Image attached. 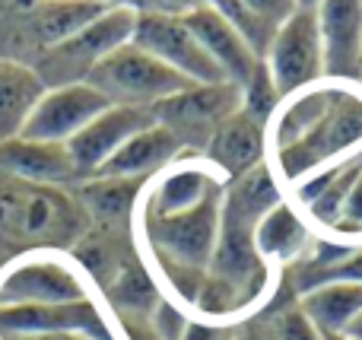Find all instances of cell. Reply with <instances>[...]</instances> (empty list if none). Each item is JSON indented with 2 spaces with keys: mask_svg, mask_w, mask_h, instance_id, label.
Masks as SVG:
<instances>
[{
  "mask_svg": "<svg viewBox=\"0 0 362 340\" xmlns=\"http://www.w3.org/2000/svg\"><path fill=\"white\" fill-rule=\"evenodd\" d=\"M356 146H362V95L350 89H302L276 115V165L289 182H302L331 159L340 163Z\"/></svg>",
  "mask_w": 362,
  "mask_h": 340,
  "instance_id": "cell-1",
  "label": "cell"
},
{
  "mask_svg": "<svg viewBox=\"0 0 362 340\" xmlns=\"http://www.w3.org/2000/svg\"><path fill=\"white\" fill-rule=\"evenodd\" d=\"M83 226V207L51 184L16 182L0 191V239L13 248H70Z\"/></svg>",
  "mask_w": 362,
  "mask_h": 340,
  "instance_id": "cell-2",
  "label": "cell"
},
{
  "mask_svg": "<svg viewBox=\"0 0 362 340\" xmlns=\"http://www.w3.org/2000/svg\"><path fill=\"white\" fill-rule=\"evenodd\" d=\"M89 86H95L112 105H131V108H153L159 102L178 95L181 89L191 86V80H185L172 67H165L159 57L146 54L144 48H137L134 42L121 45L118 51L99 61L86 76Z\"/></svg>",
  "mask_w": 362,
  "mask_h": 340,
  "instance_id": "cell-3",
  "label": "cell"
},
{
  "mask_svg": "<svg viewBox=\"0 0 362 340\" xmlns=\"http://www.w3.org/2000/svg\"><path fill=\"white\" fill-rule=\"evenodd\" d=\"M140 23V10L134 4H112L102 16H95L86 29H80L74 38L48 48L42 67L35 70L38 80L45 83V76L54 74L57 86L67 83H86L89 70L99 61H105L112 51H118L121 45L134 42V32Z\"/></svg>",
  "mask_w": 362,
  "mask_h": 340,
  "instance_id": "cell-4",
  "label": "cell"
},
{
  "mask_svg": "<svg viewBox=\"0 0 362 340\" xmlns=\"http://www.w3.org/2000/svg\"><path fill=\"white\" fill-rule=\"evenodd\" d=\"M219 207L223 194H213L185 213L146 216V239L163 261L165 274H206L219 235Z\"/></svg>",
  "mask_w": 362,
  "mask_h": 340,
  "instance_id": "cell-5",
  "label": "cell"
},
{
  "mask_svg": "<svg viewBox=\"0 0 362 340\" xmlns=\"http://www.w3.org/2000/svg\"><path fill=\"white\" fill-rule=\"evenodd\" d=\"M264 67H267L280 99L302 93V89H312L325 76L315 10H296L286 23L276 25L270 48L264 54Z\"/></svg>",
  "mask_w": 362,
  "mask_h": 340,
  "instance_id": "cell-6",
  "label": "cell"
},
{
  "mask_svg": "<svg viewBox=\"0 0 362 340\" xmlns=\"http://www.w3.org/2000/svg\"><path fill=\"white\" fill-rule=\"evenodd\" d=\"M242 108V89L232 83H213V86H200L191 83L187 89H181L178 95L159 102L153 108L156 124H163L165 131L175 134L181 146L185 143H204L213 137L219 124L229 118L232 112Z\"/></svg>",
  "mask_w": 362,
  "mask_h": 340,
  "instance_id": "cell-7",
  "label": "cell"
},
{
  "mask_svg": "<svg viewBox=\"0 0 362 340\" xmlns=\"http://www.w3.org/2000/svg\"><path fill=\"white\" fill-rule=\"evenodd\" d=\"M134 45L144 48L146 54L159 57L165 67H172L175 74H181L191 83H200V86L226 83L223 70L200 48V42L194 38V32L187 29L181 16H172V13H140Z\"/></svg>",
  "mask_w": 362,
  "mask_h": 340,
  "instance_id": "cell-8",
  "label": "cell"
},
{
  "mask_svg": "<svg viewBox=\"0 0 362 340\" xmlns=\"http://www.w3.org/2000/svg\"><path fill=\"white\" fill-rule=\"evenodd\" d=\"M112 102L89 83H67L51 86L35 102L32 115L23 124V140H42V143H67L80 134L95 115H102Z\"/></svg>",
  "mask_w": 362,
  "mask_h": 340,
  "instance_id": "cell-9",
  "label": "cell"
},
{
  "mask_svg": "<svg viewBox=\"0 0 362 340\" xmlns=\"http://www.w3.org/2000/svg\"><path fill=\"white\" fill-rule=\"evenodd\" d=\"M6 334H64L83 340H115L93 299L61 305H0V337Z\"/></svg>",
  "mask_w": 362,
  "mask_h": 340,
  "instance_id": "cell-10",
  "label": "cell"
},
{
  "mask_svg": "<svg viewBox=\"0 0 362 340\" xmlns=\"http://www.w3.org/2000/svg\"><path fill=\"white\" fill-rule=\"evenodd\" d=\"M156 124L153 112L146 108H131V105H108L102 115H95L80 134L67 140V153L74 159L76 175L93 178L134 134H140L144 127Z\"/></svg>",
  "mask_w": 362,
  "mask_h": 340,
  "instance_id": "cell-11",
  "label": "cell"
},
{
  "mask_svg": "<svg viewBox=\"0 0 362 340\" xmlns=\"http://www.w3.org/2000/svg\"><path fill=\"white\" fill-rule=\"evenodd\" d=\"M86 296L83 280L51 258H25L0 277V305H61Z\"/></svg>",
  "mask_w": 362,
  "mask_h": 340,
  "instance_id": "cell-12",
  "label": "cell"
},
{
  "mask_svg": "<svg viewBox=\"0 0 362 340\" xmlns=\"http://www.w3.org/2000/svg\"><path fill=\"white\" fill-rule=\"evenodd\" d=\"M325 76L356 80L362 57V0H318L315 6Z\"/></svg>",
  "mask_w": 362,
  "mask_h": 340,
  "instance_id": "cell-13",
  "label": "cell"
},
{
  "mask_svg": "<svg viewBox=\"0 0 362 340\" xmlns=\"http://www.w3.org/2000/svg\"><path fill=\"white\" fill-rule=\"evenodd\" d=\"M181 19H185V25L194 32L200 48L210 54V61L223 70L226 83L242 89L245 83L251 80V74L257 70V64H261V57L248 48V42H245L210 4L191 6L187 13H181Z\"/></svg>",
  "mask_w": 362,
  "mask_h": 340,
  "instance_id": "cell-14",
  "label": "cell"
},
{
  "mask_svg": "<svg viewBox=\"0 0 362 340\" xmlns=\"http://www.w3.org/2000/svg\"><path fill=\"white\" fill-rule=\"evenodd\" d=\"M264 150H267V127L245 115L242 108L232 112L223 124L213 131L206 140V159L216 172L226 178H242L245 172L257 169L264 163Z\"/></svg>",
  "mask_w": 362,
  "mask_h": 340,
  "instance_id": "cell-15",
  "label": "cell"
},
{
  "mask_svg": "<svg viewBox=\"0 0 362 340\" xmlns=\"http://www.w3.org/2000/svg\"><path fill=\"white\" fill-rule=\"evenodd\" d=\"M181 143L175 134L165 131L163 124H150L140 134H134L93 178H127V182H144L146 175L165 169L175 163Z\"/></svg>",
  "mask_w": 362,
  "mask_h": 340,
  "instance_id": "cell-16",
  "label": "cell"
},
{
  "mask_svg": "<svg viewBox=\"0 0 362 340\" xmlns=\"http://www.w3.org/2000/svg\"><path fill=\"white\" fill-rule=\"evenodd\" d=\"M0 169H6L16 182L25 184H51L67 182L76 175L74 159L64 143H42V140L13 137L0 143Z\"/></svg>",
  "mask_w": 362,
  "mask_h": 340,
  "instance_id": "cell-17",
  "label": "cell"
},
{
  "mask_svg": "<svg viewBox=\"0 0 362 340\" xmlns=\"http://www.w3.org/2000/svg\"><path fill=\"white\" fill-rule=\"evenodd\" d=\"M213 194H223V184H219V175L213 172V165L210 169L197 163L175 165L156 182L150 201H146V216L185 213V210H194Z\"/></svg>",
  "mask_w": 362,
  "mask_h": 340,
  "instance_id": "cell-18",
  "label": "cell"
},
{
  "mask_svg": "<svg viewBox=\"0 0 362 340\" xmlns=\"http://www.w3.org/2000/svg\"><path fill=\"white\" fill-rule=\"evenodd\" d=\"M302 312L318 328V334H346L353 318L362 312V283L325 280L302 296Z\"/></svg>",
  "mask_w": 362,
  "mask_h": 340,
  "instance_id": "cell-19",
  "label": "cell"
},
{
  "mask_svg": "<svg viewBox=\"0 0 362 340\" xmlns=\"http://www.w3.org/2000/svg\"><path fill=\"white\" fill-rule=\"evenodd\" d=\"M45 83L35 70L13 61H0V143L23 134L25 118L42 99Z\"/></svg>",
  "mask_w": 362,
  "mask_h": 340,
  "instance_id": "cell-20",
  "label": "cell"
},
{
  "mask_svg": "<svg viewBox=\"0 0 362 340\" xmlns=\"http://www.w3.org/2000/svg\"><path fill=\"white\" fill-rule=\"evenodd\" d=\"M308 245V229L299 220L289 204H276L274 210L264 213V220L255 229V248L261 254V261H293L302 248Z\"/></svg>",
  "mask_w": 362,
  "mask_h": 340,
  "instance_id": "cell-21",
  "label": "cell"
},
{
  "mask_svg": "<svg viewBox=\"0 0 362 340\" xmlns=\"http://www.w3.org/2000/svg\"><path fill=\"white\" fill-rule=\"evenodd\" d=\"M108 6V0H45L35 13V32L48 48H54L86 29Z\"/></svg>",
  "mask_w": 362,
  "mask_h": 340,
  "instance_id": "cell-22",
  "label": "cell"
},
{
  "mask_svg": "<svg viewBox=\"0 0 362 340\" xmlns=\"http://www.w3.org/2000/svg\"><path fill=\"white\" fill-rule=\"evenodd\" d=\"M140 182H127V178H93V184L86 188V207L95 216L115 223L124 220L134 207V197H137Z\"/></svg>",
  "mask_w": 362,
  "mask_h": 340,
  "instance_id": "cell-23",
  "label": "cell"
},
{
  "mask_svg": "<svg viewBox=\"0 0 362 340\" xmlns=\"http://www.w3.org/2000/svg\"><path fill=\"white\" fill-rule=\"evenodd\" d=\"M276 108H280V93H276L274 80H270L267 67H264V61H261L257 70L251 74V80L242 86V112L267 127V121L274 118Z\"/></svg>",
  "mask_w": 362,
  "mask_h": 340,
  "instance_id": "cell-24",
  "label": "cell"
},
{
  "mask_svg": "<svg viewBox=\"0 0 362 340\" xmlns=\"http://www.w3.org/2000/svg\"><path fill=\"white\" fill-rule=\"evenodd\" d=\"M274 340H321L318 328L305 318V312L296 309L289 315H283L280 322L274 324Z\"/></svg>",
  "mask_w": 362,
  "mask_h": 340,
  "instance_id": "cell-25",
  "label": "cell"
},
{
  "mask_svg": "<svg viewBox=\"0 0 362 340\" xmlns=\"http://www.w3.org/2000/svg\"><path fill=\"white\" fill-rule=\"evenodd\" d=\"M238 4L248 6L251 13H257L261 19H267V23H274V25L286 23V19L299 10L296 0H238Z\"/></svg>",
  "mask_w": 362,
  "mask_h": 340,
  "instance_id": "cell-26",
  "label": "cell"
},
{
  "mask_svg": "<svg viewBox=\"0 0 362 340\" xmlns=\"http://www.w3.org/2000/svg\"><path fill=\"white\" fill-rule=\"evenodd\" d=\"M0 340H80V337H64V334H6Z\"/></svg>",
  "mask_w": 362,
  "mask_h": 340,
  "instance_id": "cell-27",
  "label": "cell"
},
{
  "mask_svg": "<svg viewBox=\"0 0 362 340\" xmlns=\"http://www.w3.org/2000/svg\"><path fill=\"white\" fill-rule=\"evenodd\" d=\"M185 340H216V331L204 328V324H194L191 334H185Z\"/></svg>",
  "mask_w": 362,
  "mask_h": 340,
  "instance_id": "cell-28",
  "label": "cell"
},
{
  "mask_svg": "<svg viewBox=\"0 0 362 340\" xmlns=\"http://www.w3.org/2000/svg\"><path fill=\"white\" fill-rule=\"evenodd\" d=\"M346 337H350V340H362V312L353 318L350 328H346Z\"/></svg>",
  "mask_w": 362,
  "mask_h": 340,
  "instance_id": "cell-29",
  "label": "cell"
},
{
  "mask_svg": "<svg viewBox=\"0 0 362 340\" xmlns=\"http://www.w3.org/2000/svg\"><path fill=\"white\" fill-rule=\"evenodd\" d=\"M296 6H299V10H315L318 0H296Z\"/></svg>",
  "mask_w": 362,
  "mask_h": 340,
  "instance_id": "cell-30",
  "label": "cell"
},
{
  "mask_svg": "<svg viewBox=\"0 0 362 340\" xmlns=\"http://www.w3.org/2000/svg\"><path fill=\"white\" fill-rule=\"evenodd\" d=\"M321 340H350L346 334H321Z\"/></svg>",
  "mask_w": 362,
  "mask_h": 340,
  "instance_id": "cell-31",
  "label": "cell"
},
{
  "mask_svg": "<svg viewBox=\"0 0 362 340\" xmlns=\"http://www.w3.org/2000/svg\"><path fill=\"white\" fill-rule=\"evenodd\" d=\"M356 80L362 83V57H359V70H356Z\"/></svg>",
  "mask_w": 362,
  "mask_h": 340,
  "instance_id": "cell-32",
  "label": "cell"
},
{
  "mask_svg": "<svg viewBox=\"0 0 362 340\" xmlns=\"http://www.w3.org/2000/svg\"><path fill=\"white\" fill-rule=\"evenodd\" d=\"M80 340H83V337H80Z\"/></svg>",
  "mask_w": 362,
  "mask_h": 340,
  "instance_id": "cell-33",
  "label": "cell"
}]
</instances>
